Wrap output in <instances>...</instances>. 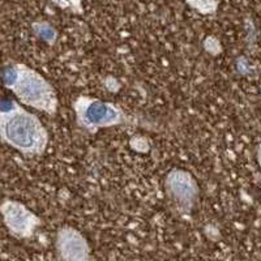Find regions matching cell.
I'll list each match as a JSON object with an SVG mask.
<instances>
[{"label":"cell","instance_id":"5","mask_svg":"<svg viewBox=\"0 0 261 261\" xmlns=\"http://www.w3.org/2000/svg\"><path fill=\"white\" fill-rule=\"evenodd\" d=\"M57 251L62 261H93L89 243L73 227H63L58 231Z\"/></svg>","mask_w":261,"mask_h":261},{"label":"cell","instance_id":"2","mask_svg":"<svg viewBox=\"0 0 261 261\" xmlns=\"http://www.w3.org/2000/svg\"><path fill=\"white\" fill-rule=\"evenodd\" d=\"M3 80L22 105L48 115L57 114L59 107L57 92L36 69L25 64L9 65L4 72Z\"/></svg>","mask_w":261,"mask_h":261},{"label":"cell","instance_id":"3","mask_svg":"<svg viewBox=\"0 0 261 261\" xmlns=\"http://www.w3.org/2000/svg\"><path fill=\"white\" fill-rule=\"evenodd\" d=\"M77 125L89 134L102 128H111L128 122V116L115 103L105 102L95 97L80 95L73 102Z\"/></svg>","mask_w":261,"mask_h":261},{"label":"cell","instance_id":"6","mask_svg":"<svg viewBox=\"0 0 261 261\" xmlns=\"http://www.w3.org/2000/svg\"><path fill=\"white\" fill-rule=\"evenodd\" d=\"M167 188L172 197L180 204H192L196 195V183L187 172L172 171L167 178Z\"/></svg>","mask_w":261,"mask_h":261},{"label":"cell","instance_id":"4","mask_svg":"<svg viewBox=\"0 0 261 261\" xmlns=\"http://www.w3.org/2000/svg\"><path fill=\"white\" fill-rule=\"evenodd\" d=\"M0 213L8 231L18 239L32 237L41 223L38 217L32 211L13 200L3 201V204L0 205Z\"/></svg>","mask_w":261,"mask_h":261},{"label":"cell","instance_id":"1","mask_svg":"<svg viewBox=\"0 0 261 261\" xmlns=\"http://www.w3.org/2000/svg\"><path fill=\"white\" fill-rule=\"evenodd\" d=\"M0 140L28 157H38L48 145V132L38 116L15 101H0Z\"/></svg>","mask_w":261,"mask_h":261},{"label":"cell","instance_id":"7","mask_svg":"<svg viewBox=\"0 0 261 261\" xmlns=\"http://www.w3.org/2000/svg\"><path fill=\"white\" fill-rule=\"evenodd\" d=\"M188 6L201 15H212L218 8V0H186Z\"/></svg>","mask_w":261,"mask_h":261},{"label":"cell","instance_id":"8","mask_svg":"<svg viewBox=\"0 0 261 261\" xmlns=\"http://www.w3.org/2000/svg\"><path fill=\"white\" fill-rule=\"evenodd\" d=\"M257 158H258V163H260V166H261V144H260V146H258V151H257Z\"/></svg>","mask_w":261,"mask_h":261}]
</instances>
